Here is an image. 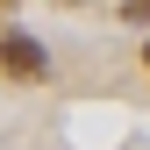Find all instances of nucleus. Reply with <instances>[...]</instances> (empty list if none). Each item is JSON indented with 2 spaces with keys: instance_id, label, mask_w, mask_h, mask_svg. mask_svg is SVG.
<instances>
[{
  "instance_id": "1",
  "label": "nucleus",
  "mask_w": 150,
  "mask_h": 150,
  "mask_svg": "<svg viewBox=\"0 0 150 150\" xmlns=\"http://www.w3.org/2000/svg\"><path fill=\"white\" fill-rule=\"evenodd\" d=\"M0 64H7L14 79H43V71H50L43 43H36V36H22V29H7V36H0Z\"/></svg>"
},
{
  "instance_id": "2",
  "label": "nucleus",
  "mask_w": 150,
  "mask_h": 150,
  "mask_svg": "<svg viewBox=\"0 0 150 150\" xmlns=\"http://www.w3.org/2000/svg\"><path fill=\"white\" fill-rule=\"evenodd\" d=\"M143 57H150V43H143Z\"/></svg>"
}]
</instances>
